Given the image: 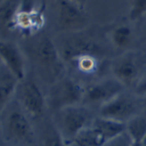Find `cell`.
Instances as JSON below:
<instances>
[{
    "label": "cell",
    "instance_id": "6da1fadb",
    "mask_svg": "<svg viewBox=\"0 0 146 146\" xmlns=\"http://www.w3.org/2000/svg\"><path fill=\"white\" fill-rule=\"evenodd\" d=\"M33 57L41 74L55 83L62 78L64 67L62 58L53 41L44 36L34 44Z\"/></svg>",
    "mask_w": 146,
    "mask_h": 146
},
{
    "label": "cell",
    "instance_id": "7a4b0ae2",
    "mask_svg": "<svg viewBox=\"0 0 146 146\" xmlns=\"http://www.w3.org/2000/svg\"><path fill=\"white\" fill-rule=\"evenodd\" d=\"M94 119L88 108L80 104L69 106L58 110L57 130L68 144L82 130L89 127Z\"/></svg>",
    "mask_w": 146,
    "mask_h": 146
},
{
    "label": "cell",
    "instance_id": "3957f363",
    "mask_svg": "<svg viewBox=\"0 0 146 146\" xmlns=\"http://www.w3.org/2000/svg\"><path fill=\"white\" fill-rule=\"evenodd\" d=\"M85 88L70 78H62L56 81L50 92V104L56 110L80 104L84 100Z\"/></svg>",
    "mask_w": 146,
    "mask_h": 146
},
{
    "label": "cell",
    "instance_id": "277c9868",
    "mask_svg": "<svg viewBox=\"0 0 146 146\" xmlns=\"http://www.w3.org/2000/svg\"><path fill=\"white\" fill-rule=\"evenodd\" d=\"M18 102L24 111L33 116L43 115L46 100L40 86L33 80H23L20 82L15 92Z\"/></svg>",
    "mask_w": 146,
    "mask_h": 146
},
{
    "label": "cell",
    "instance_id": "5b68a950",
    "mask_svg": "<svg viewBox=\"0 0 146 146\" xmlns=\"http://www.w3.org/2000/svg\"><path fill=\"white\" fill-rule=\"evenodd\" d=\"M3 130L6 138L15 141L31 143L34 138V132L27 116L20 110L8 112L3 121Z\"/></svg>",
    "mask_w": 146,
    "mask_h": 146
},
{
    "label": "cell",
    "instance_id": "8992f818",
    "mask_svg": "<svg viewBox=\"0 0 146 146\" xmlns=\"http://www.w3.org/2000/svg\"><path fill=\"white\" fill-rule=\"evenodd\" d=\"M137 115L136 101L124 92L100 106V116L125 124Z\"/></svg>",
    "mask_w": 146,
    "mask_h": 146
},
{
    "label": "cell",
    "instance_id": "52a82bcc",
    "mask_svg": "<svg viewBox=\"0 0 146 146\" xmlns=\"http://www.w3.org/2000/svg\"><path fill=\"white\" fill-rule=\"evenodd\" d=\"M125 86L116 78H105L90 85L85 89L84 100L89 104H98L102 106L124 92Z\"/></svg>",
    "mask_w": 146,
    "mask_h": 146
},
{
    "label": "cell",
    "instance_id": "ba28073f",
    "mask_svg": "<svg viewBox=\"0 0 146 146\" xmlns=\"http://www.w3.org/2000/svg\"><path fill=\"white\" fill-rule=\"evenodd\" d=\"M57 22L60 29L68 32L80 31L87 23L83 7L71 0H60Z\"/></svg>",
    "mask_w": 146,
    "mask_h": 146
},
{
    "label": "cell",
    "instance_id": "9c48e42d",
    "mask_svg": "<svg viewBox=\"0 0 146 146\" xmlns=\"http://www.w3.org/2000/svg\"><path fill=\"white\" fill-rule=\"evenodd\" d=\"M141 64L138 56L133 52H127L118 57L112 64L113 76L125 86L137 84L140 74Z\"/></svg>",
    "mask_w": 146,
    "mask_h": 146
},
{
    "label": "cell",
    "instance_id": "30bf717a",
    "mask_svg": "<svg viewBox=\"0 0 146 146\" xmlns=\"http://www.w3.org/2000/svg\"><path fill=\"white\" fill-rule=\"evenodd\" d=\"M0 57L3 63L21 81L26 77L24 58L19 47L10 41L2 40L0 43Z\"/></svg>",
    "mask_w": 146,
    "mask_h": 146
},
{
    "label": "cell",
    "instance_id": "8fae6325",
    "mask_svg": "<svg viewBox=\"0 0 146 146\" xmlns=\"http://www.w3.org/2000/svg\"><path fill=\"white\" fill-rule=\"evenodd\" d=\"M21 80L3 63L0 68V109L1 112L8 106L11 98L15 94Z\"/></svg>",
    "mask_w": 146,
    "mask_h": 146
},
{
    "label": "cell",
    "instance_id": "7c38bea8",
    "mask_svg": "<svg viewBox=\"0 0 146 146\" xmlns=\"http://www.w3.org/2000/svg\"><path fill=\"white\" fill-rule=\"evenodd\" d=\"M103 53L88 52L77 56L69 62L78 69L81 74L86 75H92L98 72L101 65Z\"/></svg>",
    "mask_w": 146,
    "mask_h": 146
},
{
    "label": "cell",
    "instance_id": "4fadbf2b",
    "mask_svg": "<svg viewBox=\"0 0 146 146\" xmlns=\"http://www.w3.org/2000/svg\"><path fill=\"white\" fill-rule=\"evenodd\" d=\"M92 125L101 133L105 141L117 136L118 134L126 131V124L108 119L105 117L98 116L95 118Z\"/></svg>",
    "mask_w": 146,
    "mask_h": 146
},
{
    "label": "cell",
    "instance_id": "5bb4252c",
    "mask_svg": "<svg viewBox=\"0 0 146 146\" xmlns=\"http://www.w3.org/2000/svg\"><path fill=\"white\" fill-rule=\"evenodd\" d=\"M105 139L101 133L91 124L89 127L82 130L71 142L68 146H102L105 143Z\"/></svg>",
    "mask_w": 146,
    "mask_h": 146
},
{
    "label": "cell",
    "instance_id": "9a60e30c",
    "mask_svg": "<svg viewBox=\"0 0 146 146\" xmlns=\"http://www.w3.org/2000/svg\"><path fill=\"white\" fill-rule=\"evenodd\" d=\"M21 7V0H1L0 22L3 27L13 28L15 17Z\"/></svg>",
    "mask_w": 146,
    "mask_h": 146
},
{
    "label": "cell",
    "instance_id": "2e32d148",
    "mask_svg": "<svg viewBox=\"0 0 146 146\" xmlns=\"http://www.w3.org/2000/svg\"><path fill=\"white\" fill-rule=\"evenodd\" d=\"M126 131L133 145H138L146 137V115H137L126 123Z\"/></svg>",
    "mask_w": 146,
    "mask_h": 146
},
{
    "label": "cell",
    "instance_id": "e0dca14e",
    "mask_svg": "<svg viewBox=\"0 0 146 146\" xmlns=\"http://www.w3.org/2000/svg\"><path fill=\"white\" fill-rule=\"evenodd\" d=\"M132 29L127 25H121L115 27L110 33V40L113 45L117 49H123L129 45L132 40Z\"/></svg>",
    "mask_w": 146,
    "mask_h": 146
},
{
    "label": "cell",
    "instance_id": "ac0fdd59",
    "mask_svg": "<svg viewBox=\"0 0 146 146\" xmlns=\"http://www.w3.org/2000/svg\"><path fill=\"white\" fill-rule=\"evenodd\" d=\"M146 14V0H132L129 18L132 21H136Z\"/></svg>",
    "mask_w": 146,
    "mask_h": 146
},
{
    "label": "cell",
    "instance_id": "d6986e66",
    "mask_svg": "<svg viewBox=\"0 0 146 146\" xmlns=\"http://www.w3.org/2000/svg\"><path fill=\"white\" fill-rule=\"evenodd\" d=\"M133 142L127 131L107 140L102 146H133Z\"/></svg>",
    "mask_w": 146,
    "mask_h": 146
},
{
    "label": "cell",
    "instance_id": "ffe728a7",
    "mask_svg": "<svg viewBox=\"0 0 146 146\" xmlns=\"http://www.w3.org/2000/svg\"><path fill=\"white\" fill-rule=\"evenodd\" d=\"M45 146H68L57 129L49 133L45 140Z\"/></svg>",
    "mask_w": 146,
    "mask_h": 146
},
{
    "label": "cell",
    "instance_id": "44dd1931",
    "mask_svg": "<svg viewBox=\"0 0 146 146\" xmlns=\"http://www.w3.org/2000/svg\"><path fill=\"white\" fill-rule=\"evenodd\" d=\"M135 92L139 96H146V75L143 76L136 84Z\"/></svg>",
    "mask_w": 146,
    "mask_h": 146
},
{
    "label": "cell",
    "instance_id": "7402d4cb",
    "mask_svg": "<svg viewBox=\"0 0 146 146\" xmlns=\"http://www.w3.org/2000/svg\"><path fill=\"white\" fill-rule=\"evenodd\" d=\"M71 1L76 3L77 4H79L80 6H81V7H83V8H84V5H85V3H86V0H71Z\"/></svg>",
    "mask_w": 146,
    "mask_h": 146
},
{
    "label": "cell",
    "instance_id": "603a6c76",
    "mask_svg": "<svg viewBox=\"0 0 146 146\" xmlns=\"http://www.w3.org/2000/svg\"><path fill=\"white\" fill-rule=\"evenodd\" d=\"M144 107H145V115H146V96L145 97V102H144Z\"/></svg>",
    "mask_w": 146,
    "mask_h": 146
}]
</instances>
